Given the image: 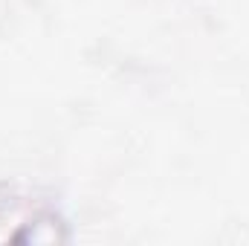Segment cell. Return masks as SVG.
Listing matches in <instances>:
<instances>
[{"label":"cell","mask_w":249,"mask_h":246,"mask_svg":"<svg viewBox=\"0 0 249 246\" xmlns=\"http://www.w3.org/2000/svg\"><path fill=\"white\" fill-rule=\"evenodd\" d=\"M67 238V223L55 206L35 194H0V244H58Z\"/></svg>","instance_id":"obj_1"}]
</instances>
